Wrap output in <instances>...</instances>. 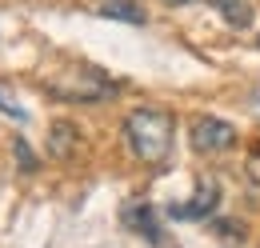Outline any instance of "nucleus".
Listing matches in <instances>:
<instances>
[{
  "label": "nucleus",
  "instance_id": "f257e3e1",
  "mask_svg": "<svg viewBox=\"0 0 260 248\" xmlns=\"http://www.w3.org/2000/svg\"><path fill=\"white\" fill-rule=\"evenodd\" d=\"M172 136H176V116L160 104H140L124 116V140L140 164H164L172 152Z\"/></svg>",
  "mask_w": 260,
  "mask_h": 248
},
{
  "label": "nucleus",
  "instance_id": "f03ea898",
  "mask_svg": "<svg viewBox=\"0 0 260 248\" xmlns=\"http://www.w3.org/2000/svg\"><path fill=\"white\" fill-rule=\"evenodd\" d=\"M120 88L116 80H108L96 68H76V72H64V76H52L44 84V92L56 96V100H68V104H88V100H104Z\"/></svg>",
  "mask_w": 260,
  "mask_h": 248
},
{
  "label": "nucleus",
  "instance_id": "7ed1b4c3",
  "mask_svg": "<svg viewBox=\"0 0 260 248\" xmlns=\"http://www.w3.org/2000/svg\"><path fill=\"white\" fill-rule=\"evenodd\" d=\"M216 204H220V180H216V176H200L192 196L168 204L164 216L168 220H208L212 212H216Z\"/></svg>",
  "mask_w": 260,
  "mask_h": 248
},
{
  "label": "nucleus",
  "instance_id": "20e7f679",
  "mask_svg": "<svg viewBox=\"0 0 260 248\" xmlns=\"http://www.w3.org/2000/svg\"><path fill=\"white\" fill-rule=\"evenodd\" d=\"M188 140L200 156H220L236 144V128L220 116H196L192 128H188Z\"/></svg>",
  "mask_w": 260,
  "mask_h": 248
},
{
  "label": "nucleus",
  "instance_id": "39448f33",
  "mask_svg": "<svg viewBox=\"0 0 260 248\" xmlns=\"http://www.w3.org/2000/svg\"><path fill=\"white\" fill-rule=\"evenodd\" d=\"M120 220L128 224L132 232H140L148 244H164V228H160V220H156V208L152 204H144V200H128L124 204V212H120Z\"/></svg>",
  "mask_w": 260,
  "mask_h": 248
},
{
  "label": "nucleus",
  "instance_id": "423d86ee",
  "mask_svg": "<svg viewBox=\"0 0 260 248\" xmlns=\"http://www.w3.org/2000/svg\"><path fill=\"white\" fill-rule=\"evenodd\" d=\"M76 144H80V128L72 120H56L48 128V156L52 160H68L76 152Z\"/></svg>",
  "mask_w": 260,
  "mask_h": 248
},
{
  "label": "nucleus",
  "instance_id": "0eeeda50",
  "mask_svg": "<svg viewBox=\"0 0 260 248\" xmlns=\"http://www.w3.org/2000/svg\"><path fill=\"white\" fill-rule=\"evenodd\" d=\"M208 4H212V12H220V20L228 28H248L256 20V12H252L248 0H208Z\"/></svg>",
  "mask_w": 260,
  "mask_h": 248
},
{
  "label": "nucleus",
  "instance_id": "6e6552de",
  "mask_svg": "<svg viewBox=\"0 0 260 248\" xmlns=\"http://www.w3.org/2000/svg\"><path fill=\"white\" fill-rule=\"evenodd\" d=\"M100 16H104V20H124V24H144V20H148L144 8H136L132 0H104Z\"/></svg>",
  "mask_w": 260,
  "mask_h": 248
},
{
  "label": "nucleus",
  "instance_id": "1a4fd4ad",
  "mask_svg": "<svg viewBox=\"0 0 260 248\" xmlns=\"http://www.w3.org/2000/svg\"><path fill=\"white\" fill-rule=\"evenodd\" d=\"M12 156H16V172H20V176H32L36 168H40V160H36V152L28 148V140H24V136H16V140H12Z\"/></svg>",
  "mask_w": 260,
  "mask_h": 248
},
{
  "label": "nucleus",
  "instance_id": "9d476101",
  "mask_svg": "<svg viewBox=\"0 0 260 248\" xmlns=\"http://www.w3.org/2000/svg\"><path fill=\"white\" fill-rule=\"evenodd\" d=\"M0 116H12L16 124H28V112H24V108H20L8 92H4V88H0Z\"/></svg>",
  "mask_w": 260,
  "mask_h": 248
},
{
  "label": "nucleus",
  "instance_id": "9b49d317",
  "mask_svg": "<svg viewBox=\"0 0 260 248\" xmlns=\"http://www.w3.org/2000/svg\"><path fill=\"white\" fill-rule=\"evenodd\" d=\"M244 168H248V180H252V184H260V152L248 156V164H244Z\"/></svg>",
  "mask_w": 260,
  "mask_h": 248
},
{
  "label": "nucleus",
  "instance_id": "f8f14e48",
  "mask_svg": "<svg viewBox=\"0 0 260 248\" xmlns=\"http://www.w3.org/2000/svg\"><path fill=\"white\" fill-rule=\"evenodd\" d=\"M164 4H172V8H184V4H192V0H164Z\"/></svg>",
  "mask_w": 260,
  "mask_h": 248
}]
</instances>
